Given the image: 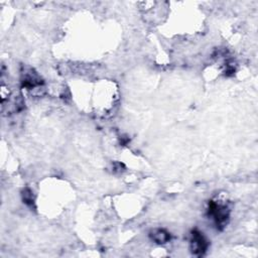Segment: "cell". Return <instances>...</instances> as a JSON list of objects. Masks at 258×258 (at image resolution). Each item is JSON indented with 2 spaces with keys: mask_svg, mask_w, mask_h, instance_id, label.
<instances>
[{
  "mask_svg": "<svg viewBox=\"0 0 258 258\" xmlns=\"http://www.w3.org/2000/svg\"><path fill=\"white\" fill-rule=\"evenodd\" d=\"M209 216H211L217 228L222 230L229 220V209L226 205L211 201L209 204Z\"/></svg>",
  "mask_w": 258,
  "mask_h": 258,
  "instance_id": "obj_1",
  "label": "cell"
},
{
  "mask_svg": "<svg viewBox=\"0 0 258 258\" xmlns=\"http://www.w3.org/2000/svg\"><path fill=\"white\" fill-rule=\"evenodd\" d=\"M209 243L203 233L198 230H194L192 232L191 238V251L193 254L197 256H202L206 253L208 249Z\"/></svg>",
  "mask_w": 258,
  "mask_h": 258,
  "instance_id": "obj_2",
  "label": "cell"
},
{
  "mask_svg": "<svg viewBox=\"0 0 258 258\" xmlns=\"http://www.w3.org/2000/svg\"><path fill=\"white\" fill-rule=\"evenodd\" d=\"M23 87L28 89H35L43 85L42 78L31 68H25L22 72Z\"/></svg>",
  "mask_w": 258,
  "mask_h": 258,
  "instance_id": "obj_3",
  "label": "cell"
},
{
  "mask_svg": "<svg viewBox=\"0 0 258 258\" xmlns=\"http://www.w3.org/2000/svg\"><path fill=\"white\" fill-rule=\"evenodd\" d=\"M150 239L157 244H166L171 241V234L165 229H153L149 233Z\"/></svg>",
  "mask_w": 258,
  "mask_h": 258,
  "instance_id": "obj_4",
  "label": "cell"
},
{
  "mask_svg": "<svg viewBox=\"0 0 258 258\" xmlns=\"http://www.w3.org/2000/svg\"><path fill=\"white\" fill-rule=\"evenodd\" d=\"M33 193L31 192V190L29 189H26L24 190L23 192V199H24V202L29 206V207H32L33 204H34V198H33Z\"/></svg>",
  "mask_w": 258,
  "mask_h": 258,
  "instance_id": "obj_5",
  "label": "cell"
},
{
  "mask_svg": "<svg viewBox=\"0 0 258 258\" xmlns=\"http://www.w3.org/2000/svg\"><path fill=\"white\" fill-rule=\"evenodd\" d=\"M113 169H114L115 172H120L124 171V170H122V169H124V166H123L122 164H120V163H115V164L113 165Z\"/></svg>",
  "mask_w": 258,
  "mask_h": 258,
  "instance_id": "obj_6",
  "label": "cell"
}]
</instances>
